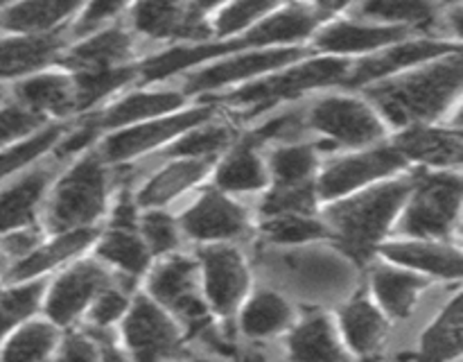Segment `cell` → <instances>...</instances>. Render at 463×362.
I'll use <instances>...</instances> for the list:
<instances>
[{
	"instance_id": "cell-37",
	"label": "cell",
	"mask_w": 463,
	"mask_h": 362,
	"mask_svg": "<svg viewBox=\"0 0 463 362\" xmlns=\"http://www.w3.org/2000/svg\"><path fill=\"white\" fill-rule=\"evenodd\" d=\"M319 163V152L310 143L280 145L271 152L269 166L279 186L306 184L312 181V175Z\"/></svg>"
},
{
	"instance_id": "cell-12",
	"label": "cell",
	"mask_w": 463,
	"mask_h": 362,
	"mask_svg": "<svg viewBox=\"0 0 463 362\" xmlns=\"http://www.w3.org/2000/svg\"><path fill=\"white\" fill-rule=\"evenodd\" d=\"M405 166V158L393 149V145L353 154L330 163L317 184V195L324 199L342 197L351 190L362 188L369 181L384 179Z\"/></svg>"
},
{
	"instance_id": "cell-47",
	"label": "cell",
	"mask_w": 463,
	"mask_h": 362,
	"mask_svg": "<svg viewBox=\"0 0 463 362\" xmlns=\"http://www.w3.org/2000/svg\"><path fill=\"white\" fill-rule=\"evenodd\" d=\"M143 235L147 247L154 253H165L172 252L179 243V235H176V224L170 215L165 213H147L143 217Z\"/></svg>"
},
{
	"instance_id": "cell-49",
	"label": "cell",
	"mask_w": 463,
	"mask_h": 362,
	"mask_svg": "<svg viewBox=\"0 0 463 362\" xmlns=\"http://www.w3.org/2000/svg\"><path fill=\"white\" fill-rule=\"evenodd\" d=\"M127 310V297L116 288H107L95 297L93 308H90V321L98 329H107L109 324L118 319Z\"/></svg>"
},
{
	"instance_id": "cell-35",
	"label": "cell",
	"mask_w": 463,
	"mask_h": 362,
	"mask_svg": "<svg viewBox=\"0 0 463 362\" xmlns=\"http://www.w3.org/2000/svg\"><path fill=\"white\" fill-rule=\"evenodd\" d=\"M235 134L224 122H203L185 131L172 145H167L163 157L167 158H213L217 152L233 143Z\"/></svg>"
},
{
	"instance_id": "cell-52",
	"label": "cell",
	"mask_w": 463,
	"mask_h": 362,
	"mask_svg": "<svg viewBox=\"0 0 463 362\" xmlns=\"http://www.w3.org/2000/svg\"><path fill=\"white\" fill-rule=\"evenodd\" d=\"M136 226V202L127 193H122L118 202L116 213H113L111 229H134Z\"/></svg>"
},
{
	"instance_id": "cell-50",
	"label": "cell",
	"mask_w": 463,
	"mask_h": 362,
	"mask_svg": "<svg viewBox=\"0 0 463 362\" xmlns=\"http://www.w3.org/2000/svg\"><path fill=\"white\" fill-rule=\"evenodd\" d=\"M57 362H99V348L89 335H68Z\"/></svg>"
},
{
	"instance_id": "cell-31",
	"label": "cell",
	"mask_w": 463,
	"mask_h": 362,
	"mask_svg": "<svg viewBox=\"0 0 463 362\" xmlns=\"http://www.w3.org/2000/svg\"><path fill=\"white\" fill-rule=\"evenodd\" d=\"M425 281L411 272L392 270V267H378L373 272V292L378 294L380 303L392 317L405 319L416 306Z\"/></svg>"
},
{
	"instance_id": "cell-22",
	"label": "cell",
	"mask_w": 463,
	"mask_h": 362,
	"mask_svg": "<svg viewBox=\"0 0 463 362\" xmlns=\"http://www.w3.org/2000/svg\"><path fill=\"white\" fill-rule=\"evenodd\" d=\"M16 104L34 116H68L75 111V86L72 77L63 72H36L14 86Z\"/></svg>"
},
{
	"instance_id": "cell-42",
	"label": "cell",
	"mask_w": 463,
	"mask_h": 362,
	"mask_svg": "<svg viewBox=\"0 0 463 362\" xmlns=\"http://www.w3.org/2000/svg\"><path fill=\"white\" fill-rule=\"evenodd\" d=\"M43 283H27L0 292V339L36 310Z\"/></svg>"
},
{
	"instance_id": "cell-48",
	"label": "cell",
	"mask_w": 463,
	"mask_h": 362,
	"mask_svg": "<svg viewBox=\"0 0 463 362\" xmlns=\"http://www.w3.org/2000/svg\"><path fill=\"white\" fill-rule=\"evenodd\" d=\"M120 3H93L81 7V14L75 18V25H72V34L75 36H86L95 34V32L102 30L109 21L118 16L122 12Z\"/></svg>"
},
{
	"instance_id": "cell-44",
	"label": "cell",
	"mask_w": 463,
	"mask_h": 362,
	"mask_svg": "<svg viewBox=\"0 0 463 362\" xmlns=\"http://www.w3.org/2000/svg\"><path fill=\"white\" fill-rule=\"evenodd\" d=\"M276 9V5L271 3H233L226 5L217 12L215 16V27L213 32L220 36H231L238 34V32L251 27L258 18L269 16Z\"/></svg>"
},
{
	"instance_id": "cell-38",
	"label": "cell",
	"mask_w": 463,
	"mask_h": 362,
	"mask_svg": "<svg viewBox=\"0 0 463 362\" xmlns=\"http://www.w3.org/2000/svg\"><path fill=\"white\" fill-rule=\"evenodd\" d=\"M72 86H75V111H84L111 95L113 90L122 89L127 81L138 77V66L113 68V71L95 72H72Z\"/></svg>"
},
{
	"instance_id": "cell-39",
	"label": "cell",
	"mask_w": 463,
	"mask_h": 362,
	"mask_svg": "<svg viewBox=\"0 0 463 362\" xmlns=\"http://www.w3.org/2000/svg\"><path fill=\"white\" fill-rule=\"evenodd\" d=\"M99 256L122 267L127 274H143L149 265V252L134 229H111L99 244Z\"/></svg>"
},
{
	"instance_id": "cell-23",
	"label": "cell",
	"mask_w": 463,
	"mask_h": 362,
	"mask_svg": "<svg viewBox=\"0 0 463 362\" xmlns=\"http://www.w3.org/2000/svg\"><path fill=\"white\" fill-rule=\"evenodd\" d=\"M50 179H52V167L39 166L0 190V233L21 231L34 220Z\"/></svg>"
},
{
	"instance_id": "cell-2",
	"label": "cell",
	"mask_w": 463,
	"mask_h": 362,
	"mask_svg": "<svg viewBox=\"0 0 463 362\" xmlns=\"http://www.w3.org/2000/svg\"><path fill=\"white\" fill-rule=\"evenodd\" d=\"M461 50L446 54L428 68L383 80L366 95L393 125H423L450 109L461 89Z\"/></svg>"
},
{
	"instance_id": "cell-15",
	"label": "cell",
	"mask_w": 463,
	"mask_h": 362,
	"mask_svg": "<svg viewBox=\"0 0 463 362\" xmlns=\"http://www.w3.org/2000/svg\"><path fill=\"white\" fill-rule=\"evenodd\" d=\"M107 288H111L107 270H102L98 262H80L52 285L45 310L50 319L66 326L75 321L84 308H89L90 301H95V297Z\"/></svg>"
},
{
	"instance_id": "cell-17",
	"label": "cell",
	"mask_w": 463,
	"mask_h": 362,
	"mask_svg": "<svg viewBox=\"0 0 463 362\" xmlns=\"http://www.w3.org/2000/svg\"><path fill=\"white\" fill-rule=\"evenodd\" d=\"M184 229L190 238L224 240L240 238L249 229V215L240 204L217 190H208L184 215Z\"/></svg>"
},
{
	"instance_id": "cell-26",
	"label": "cell",
	"mask_w": 463,
	"mask_h": 362,
	"mask_svg": "<svg viewBox=\"0 0 463 362\" xmlns=\"http://www.w3.org/2000/svg\"><path fill=\"white\" fill-rule=\"evenodd\" d=\"M258 148L260 145L251 136H247V138H242L229 149L226 158L217 167L215 176L217 186L222 190H229V193H249V190H258L265 186L267 170Z\"/></svg>"
},
{
	"instance_id": "cell-6",
	"label": "cell",
	"mask_w": 463,
	"mask_h": 362,
	"mask_svg": "<svg viewBox=\"0 0 463 362\" xmlns=\"http://www.w3.org/2000/svg\"><path fill=\"white\" fill-rule=\"evenodd\" d=\"M414 197L402 217V233L432 238L448 235L459 220L461 181L457 175H414Z\"/></svg>"
},
{
	"instance_id": "cell-53",
	"label": "cell",
	"mask_w": 463,
	"mask_h": 362,
	"mask_svg": "<svg viewBox=\"0 0 463 362\" xmlns=\"http://www.w3.org/2000/svg\"><path fill=\"white\" fill-rule=\"evenodd\" d=\"M99 362H127V357L113 347L111 342L102 344V353H99Z\"/></svg>"
},
{
	"instance_id": "cell-30",
	"label": "cell",
	"mask_w": 463,
	"mask_h": 362,
	"mask_svg": "<svg viewBox=\"0 0 463 362\" xmlns=\"http://www.w3.org/2000/svg\"><path fill=\"white\" fill-rule=\"evenodd\" d=\"M342 329L348 344L360 356H373L387 338V321L366 297L353 299L342 310Z\"/></svg>"
},
{
	"instance_id": "cell-32",
	"label": "cell",
	"mask_w": 463,
	"mask_h": 362,
	"mask_svg": "<svg viewBox=\"0 0 463 362\" xmlns=\"http://www.w3.org/2000/svg\"><path fill=\"white\" fill-rule=\"evenodd\" d=\"M461 351V303L452 299L420 339V348L411 362H448Z\"/></svg>"
},
{
	"instance_id": "cell-14",
	"label": "cell",
	"mask_w": 463,
	"mask_h": 362,
	"mask_svg": "<svg viewBox=\"0 0 463 362\" xmlns=\"http://www.w3.org/2000/svg\"><path fill=\"white\" fill-rule=\"evenodd\" d=\"M301 50L297 48H274V50H251L240 57H231L226 62L213 63V66L202 68L185 81L188 93H206V90L224 89V86L238 84V81L251 80V77L262 75V72L276 71L280 66L297 62L301 57Z\"/></svg>"
},
{
	"instance_id": "cell-40",
	"label": "cell",
	"mask_w": 463,
	"mask_h": 362,
	"mask_svg": "<svg viewBox=\"0 0 463 362\" xmlns=\"http://www.w3.org/2000/svg\"><path fill=\"white\" fill-rule=\"evenodd\" d=\"M317 206V186L315 181L292 186H279L267 193L262 199V213L267 217L274 215H310Z\"/></svg>"
},
{
	"instance_id": "cell-8",
	"label": "cell",
	"mask_w": 463,
	"mask_h": 362,
	"mask_svg": "<svg viewBox=\"0 0 463 362\" xmlns=\"http://www.w3.org/2000/svg\"><path fill=\"white\" fill-rule=\"evenodd\" d=\"M213 116H215V109L211 104H203V107L188 109V111L167 113V116L154 118V120L138 122V125L127 127V129H120L113 136H109L102 143L99 157L111 163L140 157V154L149 152L154 148H161L167 140L179 138L185 131L203 125Z\"/></svg>"
},
{
	"instance_id": "cell-25",
	"label": "cell",
	"mask_w": 463,
	"mask_h": 362,
	"mask_svg": "<svg viewBox=\"0 0 463 362\" xmlns=\"http://www.w3.org/2000/svg\"><path fill=\"white\" fill-rule=\"evenodd\" d=\"M81 9L77 3H21L0 7V27L18 36H39L57 32L66 18Z\"/></svg>"
},
{
	"instance_id": "cell-3",
	"label": "cell",
	"mask_w": 463,
	"mask_h": 362,
	"mask_svg": "<svg viewBox=\"0 0 463 362\" xmlns=\"http://www.w3.org/2000/svg\"><path fill=\"white\" fill-rule=\"evenodd\" d=\"M414 188V176L410 179L387 181L383 186L355 195L328 208V222L342 247L357 261H366L375 244L383 240L392 226L398 208Z\"/></svg>"
},
{
	"instance_id": "cell-51",
	"label": "cell",
	"mask_w": 463,
	"mask_h": 362,
	"mask_svg": "<svg viewBox=\"0 0 463 362\" xmlns=\"http://www.w3.org/2000/svg\"><path fill=\"white\" fill-rule=\"evenodd\" d=\"M36 244H39V233H36V231H12L9 235H5V240L0 243V249H3L9 258H25L27 253L34 252Z\"/></svg>"
},
{
	"instance_id": "cell-16",
	"label": "cell",
	"mask_w": 463,
	"mask_h": 362,
	"mask_svg": "<svg viewBox=\"0 0 463 362\" xmlns=\"http://www.w3.org/2000/svg\"><path fill=\"white\" fill-rule=\"evenodd\" d=\"M203 276H206V294L213 308L222 315H231L242 301L249 285V272L238 249L215 244L202 249Z\"/></svg>"
},
{
	"instance_id": "cell-27",
	"label": "cell",
	"mask_w": 463,
	"mask_h": 362,
	"mask_svg": "<svg viewBox=\"0 0 463 362\" xmlns=\"http://www.w3.org/2000/svg\"><path fill=\"white\" fill-rule=\"evenodd\" d=\"M383 253L398 265L414 267L430 274L457 279L461 274V253L455 247L437 243H392Z\"/></svg>"
},
{
	"instance_id": "cell-36",
	"label": "cell",
	"mask_w": 463,
	"mask_h": 362,
	"mask_svg": "<svg viewBox=\"0 0 463 362\" xmlns=\"http://www.w3.org/2000/svg\"><path fill=\"white\" fill-rule=\"evenodd\" d=\"M57 344L54 326L43 321H32L21 326L5 344L0 362H50Z\"/></svg>"
},
{
	"instance_id": "cell-21",
	"label": "cell",
	"mask_w": 463,
	"mask_h": 362,
	"mask_svg": "<svg viewBox=\"0 0 463 362\" xmlns=\"http://www.w3.org/2000/svg\"><path fill=\"white\" fill-rule=\"evenodd\" d=\"M407 30L401 27L375 25V23L337 21L326 25L317 36V48L330 54H357L373 52V50L393 45L402 41Z\"/></svg>"
},
{
	"instance_id": "cell-10",
	"label": "cell",
	"mask_w": 463,
	"mask_h": 362,
	"mask_svg": "<svg viewBox=\"0 0 463 362\" xmlns=\"http://www.w3.org/2000/svg\"><path fill=\"white\" fill-rule=\"evenodd\" d=\"M149 290H152V294L156 297V301H161L163 306L170 308L172 312H176L190 329L206 335L208 342H215L211 319H208V310L197 292V272H194V262L190 261V258L175 256L170 258V261L163 262V265L154 272L152 281H149Z\"/></svg>"
},
{
	"instance_id": "cell-1",
	"label": "cell",
	"mask_w": 463,
	"mask_h": 362,
	"mask_svg": "<svg viewBox=\"0 0 463 362\" xmlns=\"http://www.w3.org/2000/svg\"><path fill=\"white\" fill-rule=\"evenodd\" d=\"M333 9L335 7H326V5H288V7L274 9L269 16H265V21L258 23L256 27H249L244 34L233 36L229 41L179 45V48H172L167 52L154 54L147 62L140 63L138 77L147 81H158L175 75V72L199 66L208 59L222 57V54H233L247 48H262V45L294 43V41L310 36L328 18Z\"/></svg>"
},
{
	"instance_id": "cell-55",
	"label": "cell",
	"mask_w": 463,
	"mask_h": 362,
	"mask_svg": "<svg viewBox=\"0 0 463 362\" xmlns=\"http://www.w3.org/2000/svg\"><path fill=\"white\" fill-rule=\"evenodd\" d=\"M193 362H211V360H193Z\"/></svg>"
},
{
	"instance_id": "cell-24",
	"label": "cell",
	"mask_w": 463,
	"mask_h": 362,
	"mask_svg": "<svg viewBox=\"0 0 463 362\" xmlns=\"http://www.w3.org/2000/svg\"><path fill=\"white\" fill-rule=\"evenodd\" d=\"M288 348L294 362H348L333 321L324 312L307 315L289 335Z\"/></svg>"
},
{
	"instance_id": "cell-29",
	"label": "cell",
	"mask_w": 463,
	"mask_h": 362,
	"mask_svg": "<svg viewBox=\"0 0 463 362\" xmlns=\"http://www.w3.org/2000/svg\"><path fill=\"white\" fill-rule=\"evenodd\" d=\"M95 235H98V231L90 229V226H86V229L66 231V233L57 235V238H54L52 243L45 244V247H36L34 252L27 253V256L9 272V279L30 281L32 276L41 274V272L52 270L59 262L68 261V258L80 253L84 247H89V244L93 243Z\"/></svg>"
},
{
	"instance_id": "cell-56",
	"label": "cell",
	"mask_w": 463,
	"mask_h": 362,
	"mask_svg": "<svg viewBox=\"0 0 463 362\" xmlns=\"http://www.w3.org/2000/svg\"><path fill=\"white\" fill-rule=\"evenodd\" d=\"M0 100H3V89H0Z\"/></svg>"
},
{
	"instance_id": "cell-4",
	"label": "cell",
	"mask_w": 463,
	"mask_h": 362,
	"mask_svg": "<svg viewBox=\"0 0 463 362\" xmlns=\"http://www.w3.org/2000/svg\"><path fill=\"white\" fill-rule=\"evenodd\" d=\"M109 184L111 176L99 152H89L81 157L54 188L48 208L50 231L66 233V231L86 229L90 222L98 220L107 206Z\"/></svg>"
},
{
	"instance_id": "cell-7",
	"label": "cell",
	"mask_w": 463,
	"mask_h": 362,
	"mask_svg": "<svg viewBox=\"0 0 463 362\" xmlns=\"http://www.w3.org/2000/svg\"><path fill=\"white\" fill-rule=\"evenodd\" d=\"M307 125L328 136L330 145H360L375 143L384 136V127L373 109L366 102L348 95H328L307 109Z\"/></svg>"
},
{
	"instance_id": "cell-19",
	"label": "cell",
	"mask_w": 463,
	"mask_h": 362,
	"mask_svg": "<svg viewBox=\"0 0 463 362\" xmlns=\"http://www.w3.org/2000/svg\"><path fill=\"white\" fill-rule=\"evenodd\" d=\"M131 52H134L131 36L120 27H107L81 43L72 45L66 54L59 57V62L72 72L113 71V68H125Z\"/></svg>"
},
{
	"instance_id": "cell-33",
	"label": "cell",
	"mask_w": 463,
	"mask_h": 362,
	"mask_svg": "<svg viewBox=\"0 0 463 362\" xmlns=\"http://www.w3.org/2000/svg\"><path fill=\"white\" fill-rule=\"evenodd\" d=\"M355 12L375 25L401 27H428L437 21L439 7L434 3H420V0H378V3L357 5Z\"/></svg>"
},
{
	"instance_id": "cell-45",
	"label": "cell",
	"mask_w": 463,
	"mask_h": 362,
	"mask_svg": "<svg viewBox=\"0 0 463 362\" xmlns=\"http://www.w3.org/2000/svg\"><path fill=\"white\" fill-rule=\"evenodd\" d=\"M306 113L303 111H288V113H280V116L269 118L265 125L258 127L256 131H251V138L256 140L258 145H265L276 140V143H283L289 145L298 138V136L306 131Z\"/></svg>"
},
{
	"instance_id": "cell-54",
	"label": "cell",
	"mask_w": 463,
	"mask_h": 362,
	"mask_svg": "<svg viewBox=\"0 0 463 362\" xmlns=\"http://www.w3.org/2000/svg\"><path fill=\"white\" fill-rule=\"evenodd\" d=\"M7 270H9V256L0 249V276H3Z\"/></svg>"
},
{
	"instance_id": "cell-43",
	"label": "cell",
	"mask_w": 463,
	"mask_h": 362,
	"mask_svg": "<svg viewBox=\"0 0 463 362\" xmlns=\"http://www.w3.org/2000/svg\"><path fill=\"white\" fill-rule=\"evenodd\" d=\"M63 131H66L63 125H52L48 127V129L32 136L30 140H23L16 148L3 149V152H0V179H5V176L12 175V172L21 170L23 166L34 161L39 154H43L45 149L52 148V145L61 138Z\"/></svg>"
},
{
	"instance_id": "cell-18",
	"label": "cell",
	"mask_w": 463,
	"mask_h": 362,
	"mask_svg": "<svg viewBox=\"0 0 463 362\" xmlns=\"http://www.w3.org/2000/svg\"><path fill=\"white\" fill-rule=\"evenodd\" d=\"M66 45L63 32L39 36H7L0 39V81L30 77L61 57Z\"/></svg>"
},
{
	"instance_id": "cell-46",
	"label": "cell",
	"mask_w": 463,
	"mask_h": 362,
	"mask_svg": "<svg viewBox=\"0 0 463 362\" xmlns=\"http://www.w3.org/2000/svg\"><path fill=\"white\" fill-rule=\"evenodd\" d=\"M41 122H43V118L34 116V113H30L16 102L7 104V107H0V148H5L12 140L27 136Z\"/></svg>"
},
{
	"instance_id": "cell-41",
	"label": "cell",
	"mask_w": 463,
	"mask_h": 362,
	"mask_svg": "<svg viewBox=\"0 0 463 362\" xmlns=\"http://www.w3.org/2000/svg\"><path fill=\"white\" fill-rule=\"evenodd\" d=\"M262 233L271 243L297 244L324 238V235H328V229L319 220H312L310 215H274L265 220Z\"/></svg>"
},
{
	"instance_id": "cell-5",
	"label": "cell",
	"mask_w": 463,
	"mask_h": 362,
	"mask_svg": "<svg viewBox=\"0 0 463 362\" xmlns=\"http://www.w3.org/2000/svg\"><path fill=\"white\" fill-rule=\"evenodd\" d=\"M348 71H351V63L346 59H307L301 66H294L289 71L279 72V75H269L265 80L242 86V89L224 95L222 100L231 107H238L244 113V118H251L256 113H262L265 109L276 107L285 100L298 98V95L307 93L312 89L344 84Z\"/></svg>"
},
{
	"instance_id": "cell-28",
	"label": "cell",
	"mask_w": 463,
	"mask_h": 362,
	"mask_svg": "<svg viewBox=\"0 0 463 362\" xmlns=\"http://www.w3.org/2000/svg\"><path fill=\"white\" fill-rule=\"evenodd\" d=\"M208 170H211V158H176L175 163L163 167L158 175H154L145 184V188L138 195V204H143V206L167 204L176 195L188 190L190 186L202 181Z\"/></svg>"
},
{
	"instance_id": "cell-9",
	"label": "cell",
	"mask_w": 463,
	"mask_h": 362,
	"mask_svg": "<svg viewBox=\"0 0 463 362\" xmlns=\"http://www.w3.org/2000/svg\"><path fill=\"white\" fill-rule=\"evenodd\" d=\"M208 3H138L131 9V23L140 34L156 41H194L211 39V12Z\"/></svg>"
},
{
	"instance_id": "cell-13",
	"label": "cell",
	"mask_w": 463,
	"mask_h": 362,
	"mask_svg": "<svg viewBox=\"0 0 463 362\" xmlns=\"http://www.w3.org/2000/svg\"><path fill=\"white\" fill-rule=\"evenodd\" d=\"M459 50L457 43H448L441 39H416V41H398L384 52L366 57L362 62L351 63V71L344 84L362 86L371 81H383L384 77L401 72L410 66H419L423 62H437L443 54H452Z\"/></svg>"
},
{
	"instance_id": "cell-20",
	"label": "cell",
	"mask_w": 463,
	"mask_h": 362,
	"mask_svg": "<svg viewBox=\"0 0 463 362\" xmlns=\"http://www.w3.org/2000/svg\"><path fill=\"white\" fill-rule=\"evenodd\" d=\"M461 131L437 129L428 125H411L393 140V149L402 158L428 163L437 167H450L461 161Z\"/></svg>"
},
{
	"instance_id": "cell-34",
	"label": "cell",
	"mask_w": 463,
	"mask_h": 362,
	"mask_svg": "<svg viewBox=\"0 0 463 362\" xmlns=\"http://www.w3.org/2000/svg\"><path fill=\"white\" fill-rule=\"evenodd\" d=\"M289 321H292L289 303L279 294L262 290V292L253 294L249 299L242 310L240 326H242L244 335H249V338H269V335L289 326Z\"/></svg>"
},
{
	"instance_id": "cell-11",
	"label": "cell",
	"mask_w": 463,
	"mask_h": 362,
	"mask_svg": "<svg viewBox=\"0 0 463 362\" xmlns=\"http://www.w3.org/2000/svg\"><path fill=\"white\" fill-rule=\"evenodd\" d=\"M125 339L136 362H172L185 353L170 317L154 301L140 297L125 321Z\"/></svg>"
}]
</instances>
